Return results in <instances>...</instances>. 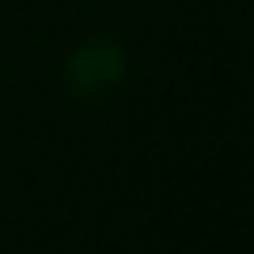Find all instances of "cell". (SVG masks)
Here are the masks:
<instances>
[{"mask_svg": "<svg viewBox=\"0 0 254 254\" xmlns=\"http://www.w3.org/2000/svg\"><path fill=\"white\" fill-rule=\"evenodd\" d=\"M119 68H123V55L110 43H93L72 55V85L76 89H102L119 76Z\"/></svg>", "mask_w": 254, "mask_h": 254, "instance_id": "6da1fadb", "label": "cell"}]
</instances>
